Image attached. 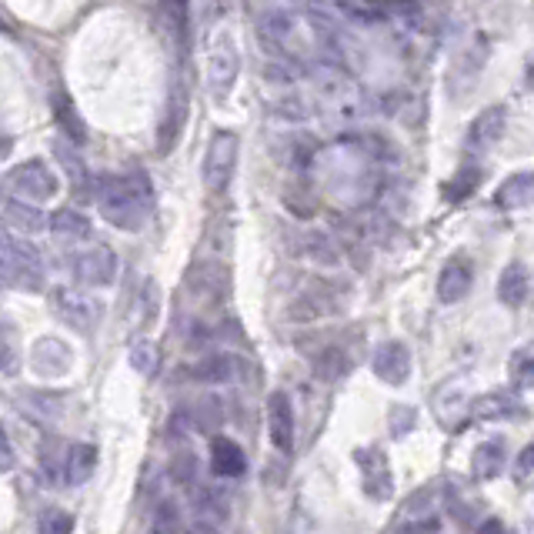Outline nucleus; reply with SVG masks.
Instances as JSON below:
<instances>
[{
	"label": "nucleus",
	"instance_id": "obj_1",
	"mask_svg": "<svg viewBox=\"0 0 534 534\" xmlns=\"http://www.w3.org/2000/svg\"><path fill=\"white\" fill-rule=\"evenodd\" d=\"M378 157L368 141H338L328 151L314 157V174L328 197L341 204L361 207L374 201V184H378Z\"/></svg>",
	"mask_w": 534,
	"mask_h": 534
},
{
	"label": "nucleus",
	"instance_id": "obj_2",
	"mask_svg": "<svg viewBox=\"0 0 534 534\" xmlns=\"http://www.w3.org/2000/svg\"><path fill=\"white\" fill-rule=\"evenodd\" d=\"M94 201L104 221L117 231H141L151 214V187L144 174H107L94 177Z\"/></svg>",
	"mask_w": 534,
	"mask_h": 534
},
{
	"label": "nucleus",
	"instance_id": "obj_3",
	"mask_svg": "<svg viewBox=\"0 0 534 534\" xmlns=\"http://www.w3.org/2000/svg\"><path fill=\"white\" fill-rule=\"evenodd\" d=\"M304 77L311 81L314 104L334 121L351 124L364 114V91L344 64H311L304 67Z\"/></svg>",
	"mask_w": 534,
	"mask_h": 534
},
{
	"label": "nucleus",
	"instance_id": "obj_4",
	"mask_svg": "<svg viewBox=\"0 0 534 534\" xmlns=\"http://www.w3.org/2000/svg\"><path fill=\"white\" fill-rule=\"evenodd\" d=\"M474 411V394L471 381L454 374V378L441 381L431 394V414L444 431H464V424L471 421Z\"/></svg>",
	"mask_w": 534,
	"mask_h": 534
},
{
	"label": "nucleus",
	"instance_id": "obj_5",
	"mask_svg": "<svg viewBox=\"0 0 534 534\" xmlns=\"http://www.w3.org/2000/svg\"><path fill=\"white\" fill-rule=\"evenodd\" d=\"M237 157H241V137L234 131H214L207 137V151H204V187L214 194H221L227 184L234 181V171H237Z\"/></svg>",
	"mask_w": 534,
	"mask_h": 534
},
{
	"label": "nucleus",
	"instance_id": "obj_6",
	"mask_svg": "<svg viewBox=\"0 0 534 534\" xmlns=\"http://www.w3.org/2000/svg\"><path fill=\"white\" fill-rule=\"evenodd\" d=\"M204 74H207V91H211L214 101H224L234 91L237 74H241V54H237V44L231 34H217L207 44Z\"/></svg>",
	"mask_w": 534,
	"mask_h": 534
},
{
	"label": "nucleus",
	"instance_id": "obj_7",
	"mask_svg": "<svg viewBox=\"0 0 534 534\" xmlns=\"http://www.w3.org/2000/svg\"><path fill=\"white\" fill-rule=\"evenodd\" d=\"M4 181H7V187H11L14 194H21L17 201H24V204L51 201V197L61 191V181H57V174L41 161V157H31V161L14 164L11 171H7Z\"/></svg>",
	"mask_w": 534,
	"mask_h": 534
},
{
	"label": "nucleus",
	"instance_id": "obj_8",
	"mask_svg": "<svg viewBox=\"0 0 534 534\" xmlns=\"http://www.w3.org/2000/svg\"><path fill=\"white\" fill-rule=\"evenodd\" d=\"M51 308L64 324H71L74 331H94L97 318H101V304L91 294L74 291V288H54L51 291Z\"/></svg>",
	"mask_w": 534,
	"mask_h": 534
},
{
	"label": "nucleus",
	"instance_id": "obj_9",
	"mask_svg": "<svg viewBox=\"0 0 534 534\" xmlns=\"http://www.w3.org/2000/svg\"><path fill=\"white\" fill-rule=\"evenodd\" d=\"M354 464H358V471H361V481H364L368 498L388 501L394 494V474H391L388 454H384L378 444H368V448L354 451Z\"/></svg>",
	"mask_w": 534,
	"mask_h": 534
},
{
	"label": "nucleus",
	"instance_id": "obj_10",
	"mask_svg": "<svg viewBox=\"0 0 534 534\" xmlns=\"http://www.w3.org/2000/svg\"><path fill=\"white\" fill-rule=\"evenodd\" d=\"M71 271L77 284H84V288H111L117 281V254L111 247L97 244L91 251H81L71 261Z\"/></svg>",
	"mask_w": 534,
	"mask_h": 534
},
{
	"label": "nucleus",
	"instance_id": "obj_11",
	"mask_svg": "<svg viewBox=\"0 0 534 534\" xmlns=\"http://www.w3.org/2000/svg\"><path fill=\"white\" fill-rule=\"evenodd\" d=\"M411 368H414V358H411V348L404 341H384L371 354L374 378H378L381 384H391V388H401V384H408Z\"/></svg>",
	"mask_w": 534,
	"mask_h": 534
},
{
	"label": "nucleus",
	"instance_id": "obj_12",
	"mask_svg": "<svg viewBox=\"0 0 534 534\" xmlns=\"http://www.w3.org/2000/svg\"><path fill=\"white\" fill-rule=\"evenodd\" d=\"M27 364H31V371L37 374V378H64V374H71L74 368V351L67 348V344L61 338H41L31 348V358H27Z\"/></svg>",
	"mask_w": 534,
	"mask_h": 534
},
{
	"label": "nucleus",
	"instance_id": "obj_13",
	"mask_svg": "<svg viewBox=\"0 0 534 534\" xmlns=\"http://www.w3.org/2000/svg\"><path fill=\"white\" fill-rule=\"evenodd\" d=\"M187 114H191V97H187L181 77H174L171 94H167V111H164V121H161V134H157V147H161V154L174 151L177 137H181L184 124H187Z\"/></svg>",
	"mask_w": 534,
	"mask_h": 534
},
{
	"label": "nucleus",
	"instance_id": "obj_14",
	"mask_svg": "<svg viewBox=\"0 0 534 534\" xmlns=\"http://www.w3.org/2000/svg\"><path fill=\"white\" fill-rule=\"evenodd\" d=\"M267 438L284 454L294 448V408L284 391L267 394Z\"/></svg>",
	"mask_w": 534,
	"mask_h": 534
},
{
	"label": "nucleus",
	"instance_id": "obj_15",
	"mask_svg": "<svg viewBox=\"0 0 534 534\" xmlns=\"http://www.w3.org/2000/svg\"><path fill=\"white\" fill-rule=\"evenodd\" d=\"M471 284H474V271H471V261L461 254H454L444 261L441 274H438V301L441 304H458L471 294Z\"/></svg>",
	"mask_w": 534,
	"mask_h": 534
},
{
	"label": "nucleus",
	"instance_id": "obj_16",
	"mask_svg": "<svg viewBox=\"0 0 534 534\" xmlns=\"http://www.w3.org/2000/svg\"><path fill=\"white\" fill-rule=\"evenodd\" d=\"M504 131H508V111H504L501 104L484 107L468 127V147L471 151H488V147L501 141Z\"/></svg>",
	"mask_w": 534,
	"mask_h": 534
},
{
	"label": "nucleus",
	"instance_id": "obj_17",
	"mask_svg": "<svg viewBox=\"0 0 534 534\" xmlns=\"http://www.w3.org/2000/svg\"><path fill=\"white\" fill-rule=\"evenodd\" d=\"M211 471L214 478H241V474L247 471V454L237 441L224 438V434H217V438H211Z\"/></svg>",
	"mask_w": 534,
	"mask_h": 534
},
{
	"label": "nucleus",
	"instance_id": "obj_18",
	"mask_svg": "<svg viewBox=\"0 0 534 534\" xmlns=\"http://www.w3.org/2000/svg\"><path fill=\"white\" fill-rule=\"evenodd\" d=\"M528 294H531L528 267H524L521 261H511L501 271V278H498V301L518 311V308H524V304H528Z\"/></svg>",
	"mask_w": 534,
	"mask_h": 534
},
{
	"label": "nucleus",
	"instance_id": "obj_19",
	"mask_svg": "<svg viewBox=\"0 0 534 534\" xmlns=\"http://www.w3.org/2000/svg\"><path fill=\"white\" fill-rule=\"evenodd\" d=\"M508 468V448H504L501 438H491V441H481L478 448H474V458H471V474L478 481H494L501 478V471Z\"/></svg>",
	"mask_w": 534,
	"mask_h": 534
},
{
	"label": "nucleus",
	"instance_id": "obj_20",
	"mask_svg": "<svg viewBox=\"0 0 534 534\" xmlns=\"http://www.w3.org/2000/svg\"><path fill=\"white\" fill-rule=\"evenodd\" d=\"M534 197V177L531 171H518L511 174L508 181H501V187L494 191V204L501 211H528Z\"/></svg>",
	"mask_w": 534,
	"mask_h": 534
},
{
	"label": "nucleus",
	"instance_id": "obj_21",
	"mask_svg": "<svg viewBox=\"0 0 534 534\" xmlns=\"http://www.w3.org/2000/svg\"><path fill=\"white\" fill-rule=\"evenodd\" d=\"M524 408L518 401V394L514 391H491L484 394V398H474V411L471 418H481V421H508V418H518Z\"/></svg>",
	"mask_w": 534,
	"mask_h": 534
},
{
	"label": "nucleus",
	"instance_id": "obj_22",
	"mask_svg": "<svg viewBox=\"0 0 534 534\" xmlns=\"http://www.w3.org/2000/svg\"><path fill=\"white\" fill-rule=\"evenodd\" d=\"M97 471V448L94 444H71L64 454V478L67 484H74V488H81L94 478Z\"/></svg>",
	"mask_w": 534,
	"mask_h": 534
},
{
	"label": "nucleus",
	"instance_id": "obj_23",
	"mask_svg": "<svg viewBox=\"0 0 534 534\" xmlns=\"http://www.w3.org/2000/svg\"><path fill=\"white\" fill-rule=\"evenodd\" d=\"M47 227H51V234L67 237V241H81V237H91V231H94L91 217L74 211V207H61V211H54L51 217H47Z\"/></svg>",
	"mask_w": 534,
	"mask_h": 534
},
{
	"label": "nucleus",
	"instance_id": "obj_24",
	"mask_svg": "<svg viewBox=\"0 0 534 534\" xmlns=\"http://www.w3.org/2000/svg\"><path fill=\"white\" fill-rule=\"evenodd\" d=\"M234 374H237V361L231 354H221V351L207 354V358L194 364V378L207 384H227V381H234Z\"/></svg>",
	"mask_w": 534,
	"mask_h": 534
},
{
	"label": "nucleus",
	"instance_id": "obj_25",
	"mask_svg": "<svg viewBox=\"0 0 534 534\" xmlns=\"http://www.w3.org/2000/svg\"><path fill=\"white\" fill-rule=\"evenodd\" d=\"M4 221L17 227V231H24V234H37V231H44L47 227V217L44 211H37L34 204H24V201H4Z\"/></svg>",
	"mask_w": 534,
	"mask_h": 534
},
{
	"label": "nucleus",
	"instance_id": "obj_26",
	"mask_svg": "<svg viewBox=\"0 0 534 534\" xmlns=\"http://www.w3.org/2000/svg\"><path fill=\"white\" fill-rule=\"evenodd\" d=\"M127 361H131V368L137 374H144V378H154L157 368H161V348H157L154 341H147V338H137L131 344V351H127Z\"/></svg>",
	"mask_w": 534,
	"mask_h": 534
},
{
	"label": "nucleus",
	"instance_id": "obj_27",
	"mask_svg": "<svg viewBox=\"0 0 534 534\" xmlns=\"http://www.w3.org/2000/svg\"><path fill=\"white\" fill-rule=\"evenodd\" d=\"M54 157H61V167L67 174H71V184H74V191L81 194L84 187H91V174L84 171V164H81V157H77L74 147H67V144H54Z\"/></svg>",
	"mask_w": 534,
	"mask_h": 534
},
{
	"label": "nucleus",
	"instance_id": "obj_28",
	"mask_svg": "<svg viewBox=\"0 0 534 534\" xmlns=\"http://www.w3.org/2000/svg\"><path fill=\"white\" fill-rule=\"evenodd\" d=\"M21 361H24V354H21V348H17L14 331L0 324V374L14 378V374L21 371Z\"/></svg>",
	"mask_w": 534,
	"mask_h": 534
},
{
	"label": "nucleus",
	"instance_id": "obj_29",
	"mask_svg": "<svg viewBox=\"0 0 534 534\" xmlns=\"http://www.w3.org/2000/svg\"><path fill=\"white\" fill-rule=\"evenodd\" d=\"M37 534H74V514L64 508H44L37 514Z\"/></svg>",
	"mask_w": 534,
	"mask_h": 534
},
{
	"label": "nucleus",
	"instance_id": "obj_30",
	"mask_svg": "<svg viewBox=\"0 0 534 534\" xmlns=\"http://www.w3.org/2000/svg\"><path fill=\"white\" fill-rule=\"evenodd\" d=\"M508 371H511V384H514V391H528V388H531V374H534L531 351H528V348L514 351V354H511V361H508Z\"/></svg>",
	"mask_w": 534,
	"mask_h": 534
},
{
	"label": "nucleus",
	"instance_id": "obj_31",
	"mask_svg": "<svg viewBox=\"0 0 534 534\" xmlns=\"http://www.w3.org/2000/svg\"><path fill=\"white\" fill-rule=\"evenodd\" d=\"M181 531V511L174 501H161L154 511V534H177Z\"/></svg>",
	"mask_w": 534,
	"mask_h": 534
},
{
	"label": "nucleus",
	"instance_id": "obj_32",
	"mask_svg": "<svg viewBox=\"0 0 534 534\" xmlns=\"http://www.w3.org/2000/svg\"><path fill=\"white\" fill-rule=\"evenodd\" d=\"M474 184H481L478 167H461V174L451 181V187H458V191H451V197H454V201H461V197H468L474 191Z\"/></svg>",
	"mask_w": 534,
	"mask_h": 534
},
{
	"label": "nucleus",
	"instance_id": "obj_33",
	"mask_svg": "<svg viewBox=\"0 0 534 534\" xmlns=\"http://www.w3.org/2000/svg\"><path fill=\"white\" fill-rule=\"evenodd\" d=\"M17 468V451H14V441L7 428L0 424V474H11Z\"/></svg>",
	"mask_w": 534,
	"mask_h": 534
},
{
	"label": "nucleus",
	"instance_id": "obj_34",
	"mask_svg": "<svg viewBox=\"0 0 534 534\" xmlns=\"http://www.w3.org/2000/svg\"><path fill=\"white\" fill-rule=\"evenodd\" d=\"M54 114H57V121H61L64 131L71 134L77 144H81V141H84V124H81V121H74V117H71V104L61 101V107H54Z\"/></svg>",
	"mask_w": 534,
	"mask_h": 534
},
{
	"label": "nucleus",
	"instance_id": "obj_35",
	"mask_svg": "<svg viewBox=\"0 0 534 534\" xmlns=\"http://www.w3.org/2000/svg\"><path fill=\"white\" fill-rule=\"evenodd\" d=\"M531 471H534V448H521L518 461H514V481L518 484H528L531 481Z\"/></svg>",
	"mask_w": 534,
	"mask_h": 534
},
{
	"label": "nucleus",
	"instance_id": "obj_36",
	"mask_svg": "<svg viewBox=\"0 0 534 534\" xmlns=\"http://www.w3.org/2000/svg\"><path fill=\"white\" fill-rule=\"evenodd\" d=\"M478 534H508V528H504L498 518H488V521H484L481 528H478Z\"/></svg>",
	"mask_w": 534,
	"mask_h": 534
},
{
	"label": "nucleus",
	"instance_id": "obj_37",
	"mask_svg": "<svg viewBox=\"0 0 534 534\" xmlns=\"http://www.w3.org/2000/svg\"><path fill=\"white\" fill-rule=\"evenodd\" d=\"M187 534H217V528H214V524H194V528L191 531H187Z\"/></svg>",
	"mask_w": 534,
	"mask_h": 534
},
{
	"label": "nucleus",
	"instance_id": "obj_38",
	"mask_svg": "<svg viewBox=\"0 0 534 534\" xmlns=\"http://www.w3.org/2000/svg\"><path fill=\"white\" fill-rule=\"evenodd\" d=\"M4 244H7V234H4V231H0V247H4Z\"/></svg>",
	"mask_w": 534,
	"mask_h": 534
}]
</instances>
